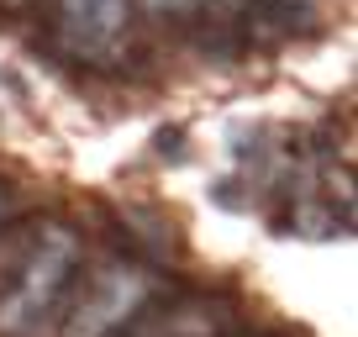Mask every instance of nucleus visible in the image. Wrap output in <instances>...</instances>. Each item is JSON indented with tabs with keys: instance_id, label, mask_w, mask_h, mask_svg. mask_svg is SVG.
I'll return each instance as SVG.
<instances>
[{
	"instance_id": "obj_2",
	"label": "nucleus",
	"mask_w": 358,
	"mask_h": 337,
	"mask_svg": "<svg viewBox=\"0 0 358 337\" xmlns=\"http://www.w3.org/2000/svg\"><path fill=\"white\" fill-rule=\"evenodd\" d=\"M153 274L137 269V264H111L101 269V280L90 285V295L69 311L64 337H116L148 301H153Z\"/></svg>"
},
{
	"instance_id": "obj_1",
	"label": "nucleus",
	"mask_w": 358,
	"mask_h": 337,
	"mask_svg": "<svg viewBox=\"0 0 358 337\" xmlns=\"http://www.w3.org/2000/svg\"><path fill=\"white\" fill-rule=\"evenodd\" d=\"M74 264H79V237L64 232V227H53V232L43 237V248L32 253V264L22 269V285L0 301V332H27V327L43 322V311L64 295Z\"/></svg>"
},
{
	"instance_id": "obj_5",
	"label": "nucleus",
	"mask_w": 358,
	"mask_h": 337,
	"mask_svg": "<svg viewBox=\"0 0 358 337\" xmlns=\"http://www.w3.org/2000/svg\"><path fill=\"white\" fill-rule=\"evenodd\" d=\"M148 6H153V11H185L190 0H148Z\"/></svg>"
},
{
	"instance_id": "obj_4",
	"label": "nucleus",
	"mask_w": 358,
	"mask_h": 337,
	"mask_svg": "<svg viewBox=\"0 0 358 337\" xmlns=\"http://www.w3.org/2000/svg\"><path fill=\"white\" fill-rule=\"evenodd\" d=\"M227 311V301H179L174 311H164L158 322H143L137 337H216V316Z\"/></svg>"
},
{
	"instance_id": "obj_3",
	"label": "nucleus",
	"mask_w": 358,
	"mask_h": 337,
	"mask_svg": "<svg viewBox=\"0 0 358 337\" xmlns=\"http://www.w3.org/2000/svg\"><path fill=\"white\" fill-rule=\"evenodd\" d=\"M58 32L64 48L79 58H111L127 32V0H64L58 6Z\"/></svg>"
}]
</instances>
